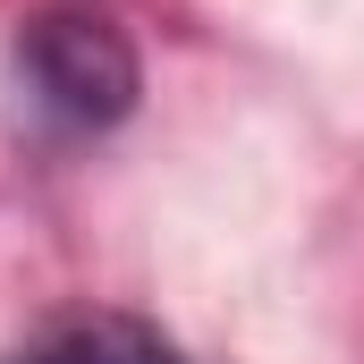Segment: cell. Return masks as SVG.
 I'll list each match as a JSON object with an SVG mask.
<instances>
[{
    "label": "cell",
    "instance_id": "6da1fadb",
    "mask_svg": "<svg viewBox=\"0 0 364 364\" xmlns=\"http://www.w3.org/2000/svg\"><path fill=\"white\" fill-rule=\"evenodd\" d=\"M17 77L34 93V110L60 119V127H119L136 110V93H144L136 43L110 17H93V9H43V17H26Z\"/></svg>",
    "mask_w": 364,
    "mask_h": 364
},
{
    "label": "cell",
    "instance_id": "7a4b0ae2",
    "mask_svg": "<svg viewBox=\"0 0 364 364\" xmlns=\"http://www.w3.org/2000/svg\"><path fill=\"white\" fill-rule=\"evenodd\" d=\"M51 364H186V356L161 348L144 322H85V331L51 339Z\"/></svg>",
    "mask_w": 364,
    "mask_h": 364
},
{
    "label": "cell",
    "instance_id": "3957f363",
    "mask_svg": "<svg viewBox=\"0 0 364 364\" xmlns=\"http://www.w3.org/2000/svg\"><path fill=\"white\" fill-rule=\"evenodd\" d=\"M17 364H51V348H34V356H17Z\"/></svg>",
    "mask_w": 364,
    "mask_h": 364
}]
</instances>
